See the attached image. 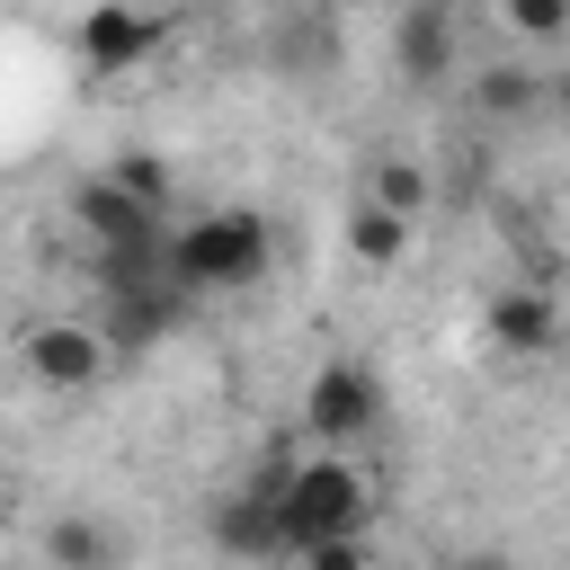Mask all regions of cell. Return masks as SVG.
<instances>
[{"mask_svg":"<svg viewBox=\"0 0 570 570\" xmlns=\"http://www.w3.org/2000/svg\"><path fill=\"white\" fill-rule=\"evenodd\" d=\"M276 258L267 223L249 205H223V214H196V223H169V294H232V285H258Z\"/></svg>","mask_w":570,"mask_h":570,"instance_id":"1","label":"cell"},{"mask_svg":"<svg viewBox=\"0 0 570 570\" xmlns=\"http://www.w3.org/2000/svg\"><path fill=\"white\" fill-rule=\"evenodd\" d=\"M365 517H374V490H365V472L347 454H312V463H294L276 481V543H285V561H303L312 543L365 534Z\"/></svg>","mask_w":570,"mask_h":570,"instance_id":"2","label":"cell"},{"mask_svg":"<svg viewBox=\"0 0 570 570\" xmlns=\"http://www.w3.org/2000/svg\"><path fill=\"white\" fill-rule=\"evenodd\" d=\"M383 428V383L365 356H321L312 383H303V436H321L330 454L338 445H365Z\"/></svg>","mask_w":570,"mask_h":570,"instance_id":"3","label":"cell"},{"mask_svg":"<svg viewBox=\"0 0 570 570\" xmlns=\"http://www.w3.org/2000/svg\"><path fill=\"white\" fill-rule=\"evenodd\" d=\"M285 472H294V454L267 445V463H258L240 490H223V499L205 508L214 552H232V561H285V543H276V481H285Z\"/></svg>","mask_w":570,"mask_h":570,"instance_id":"4","label":"cell"},{"mask_svg":"<svg viewBox=\"0 0 570 570\" xmlns=\"http://www.w3.org/2000/svg\"><path fill=\"white\" fill-rule=\"evenodd\" d=\"M18 365H27V383H45V392H89V383L107 374V347H98L89 321H36V330L18 338Z\"/></svg>","mask_w":570,"mask_h":570,"instance_id":"5","label":"cell"},{"mask_svg":"<svg viewBox=\"0 0 570 570\" xmlns=\"http://www.w3.org/2000/svg\"><path fill=\"white\" fill-rule=\"evenodd\" d=\"M71 45H80V62H89V71H142V62H151V45H160V18H142V9L107 0V9H80Z\"/></svg>","mask_w":570,"mask_h":570,"instance_id":"6","label":"cell"},{"mask_svg":"<svg viewBox=\"0 0 570 570\" xmlns=\"http://www.w3.org/2000/svg\"><path fill=\"white\" fill-rule=\"evenodd\" d=\"M490 338H499V356H552V347H561L552 294H543V285H499V294H490Z\"/></svg>","mask_w":570,"mask_h":570,"instance_id":"7","label":"cell"},{"mask_svg":"<svg viewBox=\"0 0 570 570\" xmlns=\"http://www.w3.org/2000/svg\"><path fill=\"white\" fill-rule=\"evenodd\" d=\"M392 62H401V80H445L454 71V9H436V0H419V9H401L392 18Z\"/></svg>","mask_w":570,"mask_h":570,"instance_id":"8","label":"cell"},{"mask_svg":"<svg viewBox=\"0 0 570 570\" xmlns=\"http://www.w3.org/2000/svg\"><path fill=\"white\" fill-rule=\"evenodd\" d=\"M71 223H80V232H89V249L107 258V249H134L142 232H160L169 214H142V205H125L107 178H80V187H71Z\"/></svg>","mask_w":570,"mask_h":570,"instance_id":"9","label":"cell"},{"mask_svg":"<svg viewBox=\"0 0 570 570\" xmlns=\"http://www.w3.org/2000/svg\"><path fill=\"white\" fill-rule=\"evenodd\" d=\"M45 561H53V570H125V534H116L107 517L71 508V517L45 525Z\"/></svg>","mask_w":570,"mask_h":570,"instance_id":"10","label":"cell"},{"mask_svg":"<svg viewBox=\"0 0 570 570\" xmlns=\"http://www.w3.org/2000/svg\"><path fill=\"white\" fill-rule=\"evenodd\" d=\"M169 321H178V303H160V294H107V312H98L89 330H98V347H107V365H116V356H142Z\"/></svg>","mask_w":570,"mask_h":570,"instance_id":"11","label":"cell"},{"mask_svg":"<svg viewBox=\"0 0 570 570\" xmlns=\"http://www.w3.org/2000/svg\"><path fill=\"white\" fill-rule=\"evenodd\" d=\"M374 214H392V223H419L428 214V160H410V151H383L374 160V196H365Z\"/></svg>","mask_w":570,"mask_h":570,"instance_id":"12","label":"cell"},{"mask_svg":"<svg viewBox=\"0 0 570 570\" xmlns=\"http://www.w3.org/2000/svg\"><path fill=\"white\" fill-rule=\"evenodd\" d=\"M534 98H543V80H534L525 62H490V71L472 80V107H481V116H499V125L534 116Z\"/></svg>","mask_w":570,"mask_h":570,"instance_id":"13","label":"cell"},{"mask_svg":"<svg viewBox=\"0 0 570 570\" xmlns=\"http://www.w3.org/2000/svg\"><path fill=\"white\" fill-rule=\"evenodd\" d=\"M107 187H116L125 205H142V214H169V196H178V178H169V160H160V151H116Z\"/></svg>","mask_w":570,"mask_h":570,"instance_id":"14","label":"cell"},{"mask_svg":"<svg viewBox=\"0 0 570 570\" xmlns=\"http://www.w3.org/2000/svg\"><path fill=\"white\" fill-rule=\"evenodd\" d=\"M401 249H410V223H392V214H374V205L347 214V258H356V267H401Z\"/></svg>","mask_w":570,"mask_h":570,"instance_id":"15","label":"cell"},{"mask_svg":"<svg viewBox=\"0 0 570 570\" xmlns=\"http://www.w3.org/2000/svg\"><path fill=\"white\" fill-rule=\"evenodd\" d=\"M294 570H374V543H365V534H347V543H312Z\"/></svg>","mask_w":570,"mask_h":570,"instance_id":"16","label":"cell"},{"mask_svg":"<svg viewBox=\"0 0 570 570\" xmlns=\"http://www.w3.org/2000/svg\"><path fill=\"white\" fill-rule=\"evenodd\" d=\"M508 18H517L525 36H561V27H570V9H561V0H517Z\"/></svg>","mask_w":570,"mask_h":570,"instance_id":"17","label":"cell"},{"mask_svg":"<svg viewBox=\"0 0 570 570\" xmlns=\"http://www.w3.org/2000/svg\"><path fill=\"white\" fill-rule=\"evenodd\" d=\"M463 570H508V561H499V552H481V561H463Z\"/></svg>","mask_w":570,"mask_h":570,"instance_id":"18","label":"cell"}]
</instances>
